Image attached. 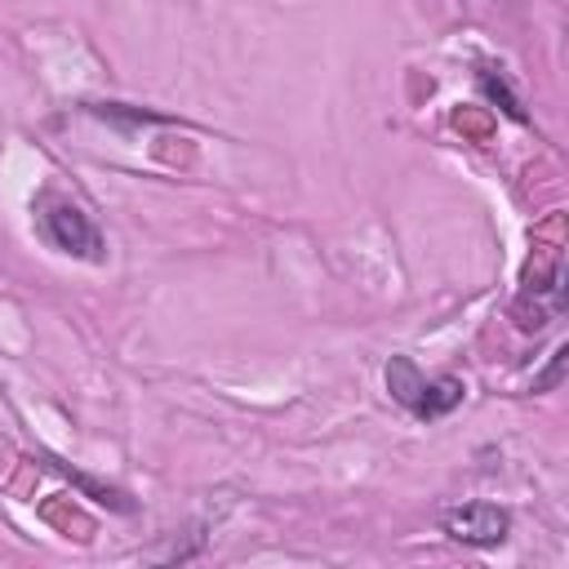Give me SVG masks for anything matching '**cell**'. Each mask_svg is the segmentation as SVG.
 Masks as SVG:
<instances>
[{"instance_id": "obj_2", "label": "cell", "mask_w": 569, "mask_h": 569, "mask_svg": "<svg viewBox=\"0 0 569 569\" xmlns=\"http://www.w3.org/2000/svg\"><path fill=\"white\" fill-rule=\"evenodd\" d=\"M387 391L396 405H405L413 418L436 422L445 413H453L467 396L462 378H422V369L409 356H391L387 360Z\"/></svg>"}, {"instance_id": "obj_3", "label": "cell", "mask_w": 569, "mask_h": 569, "mask_svg": "<svg viewBox=\"0 0 569 569\" xmlns=\"http://www.w3.org/2000/svg\"><path fill=\"white\" fill-rule=\"evenodd\" d=\"M440 529L462 547H502L511 533V516L498 502H458L440 511Z\"/></svg>"}, {"instance_id": "obj_4", "label": "cell", "mask_w": 569, "mask_h": 569, "mask_svg": "<svg viewBox=\"0 0 569 569\" xmlns=\"http://www.w3.org/2000/svg\"><path fill=\"white\" fill-rule=\"evenodd\" d=\"M480 89H485L493 102H502V111H507L511 120H525V107L516 102V93H511L502 80H493V71H480Z\"/></svg>"}, {"instance_id": "obj_1", "label": "cell", "mask_w": 569, "mask_h": 569, "mask_svg": "<svg viewBox=\"0 0 569 569\" xmlns=\"http://www.w3.org/2000/svg\"><path fill=\"white\" fill-rule=\"evenodd\" d=\"M31 213H36V231L49 249H58L67 258H80V262H102L107 258V240H102L98 222L71 196H62L58 187H44L36 196Z\"/></svg>"}]
</instances>
